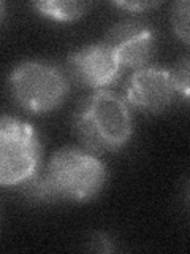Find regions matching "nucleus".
<instances>
[{
  "label": "nucleus",
  "instance_id": "2",
  "mask_svg": "<svg viewBox=\"0 0 190 254\" xmlns=\"http://www.w3.org/2000/svg\"><path fill=\"white\" fill-rule=\"evenodd\" d=\"M73 129L86 149L95 154L117 153L129 145L133 135L130 107L113 91H94L78 105Z\"/></svg>",
  "mask_w": 190,
  "mask_h": 254
},
{
  "label": "nucleus",
  "instance_id": "6",
  "mask_svg": "<svg viewBox=\"0 0 190 254\" xmlns=\"http://www.w3.org/2000/svg\"><path fill=\"white\" fill-rule=\"evenodd\" d=\"M105 43L114 51L122 68L140 70L152 61L157 35L146 21L124 19L108 30Z\"/></svg>",
  "mask_w": 190,
  "mask_h": 254
},
{
  "label": "nucleus",
  "instance_id": "5",
  "mask_svg": "<svg viewBox=\"0 0 190 254\" xmlns=\"http://www.w3.org/2000/svg\"><path fill=\"white\" fill-rule=\"evenodd\" d=\"M125 102L144 115H160L178 99L171 70L147 65L135 70L125 86Z\"/></svg>",
  "mask_w": 190,
  "mask_h": 254
},
{
  "label": "nucleus",
  "instance_id": "11",
  "mask_svg": "<svg viewBox=\"0 0 190 254\" xmlns=\"http://www.w3.org/2000/svg\"><path fill=\"white\" fill-rule=\"evenodd\" d=\"M158 5H160L158 2H113V6L130 13H142L149 10V8H154Z\"/></svg>",
  "mask_w": 190,
  "mask_h": 254
},
{
  "label": "nucleus",
  "instance_id": "8",
  "mask_svg": "<svg viewBox=\"0 0 190 254\" xmlns=\"http://www.w3.org/2000/svg\"><path fill=\"white\" fill-rule=\"evenodd\" d=\"M32 6L43 18L54 22H73L86 14L89 3L87 2H67V0H45L34 2Z\"/></svg>",
  "mask_w": 190,
  "mask_h": 254
},
{
  "label": "nucleus",
  "instance_id": "10",
  "mask_svg": "<svg viewBox=\"0 0 190 254\" xmlns=\"http://www.w3.org/2000/svg\"><path fill=\"white\" fill-rule=\"evenodd\" d=\"M178 97L190 103V54L181 58L171 70Z\"/></svg>",
  "mask_w": 190,
  "mask_h": 254
},
{
  "label": "nucleus",
  "instance_id": "1",
  "mask_svg": "<svg viewBox=\"0 0 190 254\" xmlns=\"http://www.w3.org/2000/svg\"><path fill=\"white\" fill-rule=\"evenodd\" d=\"M106 181L108 169L97 154L86 148L63 146L24 189L35 200L89 202L101 192Z\"/></svg>",
  "mask_w": 190,
  "mask_h": 254
},
{
  "label": "nucleus",
  "instance_id": "3",
  "mask_svg": "<svg viewBox=\"0 0 190 254\" xmlns=\"http://www.w3.org/2000/svg\"><path fill=\"white\" fill-rule=\"evenodd\" d=\"M8 89L24 111L45 115L63 105L70 94V83L65 73L54 64L27 59L11 70Z\"/></svg>",
  "mask_w": 190,
  "mask_h": 254
},
{
  "label": "nucleus",
  "instance_id": "9",
  "mask_svg": "<svg viewBox=\"0 0 190 254\" xmlns=\"http://www.w3.org/2000/svg\"><path fill=\"white\" fill-rule=\"evenodd\" d=\"M170 24L174 35L190 45V0H178L171 5Z\"/></svg>",
  "mask_w": 190,
  "mask_h": 254
},
{
  "label": "nucleus",
  "instance_id": "12",
  "mask_svg": "<svg viewBox=\"0 0 190 254\" xmlns=\"http://www.w3.org/2000/svg\"><path fill=\"white\" fill-rule=\"evenodd\" d=\"M94 242L98 245V248H95L97 251H101V253L113 251V243H111V240L108 238L106 234H97V235H95V240Z\"/></svg>",
  "mask_w": 190,
  "mask_h": 254
},
{
  "label": "nucleus",
  "instance_id": "7",
  "mask_svg": "<svg viewBox=\"0 0 190 254\" xmlns=\"http://www.w3.org/2000/svg\"><path fill=\"white\" fill-rule=\"evenodd\" d=\"M68 71L79 84L94 91L108 89L122 73L114 51L105 43H91L73 51L68 58Z\"/></svg>",
  "mask_w": 190,
  "mask_h": 254
},
{
  "label": "nucleus",
  "instance_id": "13",
  "mask_svg": "<svg viewBox=\"0 0 190 254\" xmlns=\"http://www.w3.org/2000/svg\"><path fill=\"white\" fill-rule=\"evenodd\" d=\"M186 198H187V203H189V206H190V181H189L187 189H186Z\"/></svg>",
  "mask_w": 190,
  "mask_h": 254
},
{
  "label": "nucleus",
  "instance_id": "4",
  "mask_svg": "<svg viewBox=\"0 0 190 254\" xmlns=\"http://www.w3.org/2000/svg\"><path fill=\"white\" fill-rule=\"evenodd\" d=\"M42 140L27 121L3 115L0 121V185L24 186L40 172Z\"/></svg>",
  "mask_w": 190,
  "mask_h": 254
}]
</instances>
